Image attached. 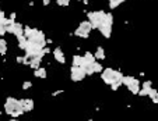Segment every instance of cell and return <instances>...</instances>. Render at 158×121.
Returning a JSON list of instances; mask_svg holds the SVG:
<instances>
[{
  "mask_svg": "<svg viewBox=\"0 0 158 121\" xmlns=\"http://www.w3.org/2000/svg\"><path fill=\"white\" fill-rule=\"evenodd\" d=\"M4 113L10 116L11 118H18L20 116H23L24 110H23V106L20 103V99L8 96L4 102Z\"/></svg>",
  "mask_w": 158,
  "mask_h": 121,
  "instance_id": "obj_1",
  "label": "cell"
},
{
  "mask_svg": "<svg viewBox=\"0 0 158 121\" xmlns=\"http://www.w3.org/2000/svg\"><path fill=\"white\" fill-rule=\"evenodd\" d=\"M24 36L27 38L29 42L38 45V46H41L42 49L46 46V36H45V33L37 28H31V27H28V25H25L24 27Z\"/></svg>",
  "mask_w": 158,
  "mask_h": 121,
  "instance_id": "obj_2",
  "label": "cell"
},
{
  "mask_svg": "<svg viewBox=\"0 0 158 121\" xmlns=\"http://www.w3.org/2000/svg\"><path fill=\"white\" fill-rule=\"evenodd\" d=\"M122 77H123V74L119 70H115L112 67H106V68L102 70V73H101L102 82L109 85V86L112 84H115V82H122Z\"/></svg>",
  "mask_w": 158,
  "mask_h": 121,
  "instance_id": "obj_3",
  "label": "cell"
},
{
  "mask_svg": "<svg viewBox=\"0 0 158 121\" xmlns=\"http://www.w3.org/2000/svg\"><path fill=\"white\" fill-rule=\"evenodd\" d=\"M122 85H125L127 91L130 93H133V95H137L140 88H141V82L136 77H132V75H123L122 77Z\"/></svg>",
  "mask_w": 158,
  "mask_h": 121,
  "instance_id": "obj_4",
  "label": "cell"
},
{
  "mask_svg": "<svg viewBox=\"0 0 158 121\" xmlns=\"http://www.w3.org/2000/svg\"><path fill=\"white\" fill-rule=\"evenodd\" d=\"M93 29H94L93 25H91V22H90L88 20L81 21L80 25H78L76 29H74L73 35H74V36H77V38H80V39H88L90 33H91V31H93Z\"/></svg>",
  "mask_w": 158,
  "mask_h": 121,
  "instance_id": "obj_5",
  "label": "cell"
},
{
  "mask_svg": "<svg viewBox=\"0 0 158 121\" xmlns=\"http://www.w3.org/2000/svg\"><path fill=\"white\" fill-rule=\"evenodd\" d=\"M106 16V11L104 10H95V11H88L87 13V17H88V21L91 22L94 29H97L99 25L104 22Z\"/></svg>",
  "mask_w": 158,
  "mask_h": 121,
  "instance_id": "obj_6",
  "label": "cell"
},
{
  "mask_svg": "<svg viewBox=\"0 0 158 121\" xmlns=\"http://www.w3.org/2000/svg\"><path fill=\"white\" fill-rule=\"evenodd\" d=\"M6 32L11 33V35H14L16 38H18V36H21V35H24V25L20 24V22L13 21L11 24H8L7 27H6Z\"/></svg>",
  "mask_w": 158,
  "mask_h": 121,
  "instance_id": "obj_7",
  "label": "cell"
},
{
  "mask_svg": "<svg viewBox=\"0 0 158 121\" xmlns=\"http://www.w3.org/2000/svg\"><path fill=\"white\" fill-rule=\"evenodd\" d=\"M85 77H87V74H85V71L81 67L71 65V68H70V79L73 82H81Z\"/></svg>",
  "mask_w": 158,
  "mask_h": 121,
  "instance_id": "obj_8",
  "label": "cell"
},
{
  "mask_svg": "<svg viewBox=\"0 0 158 121\" xmlns=\"http://www.w3.org/2000/svg\"><path fill=\"white\" fill-rule=\"evenodd\" d=\"M20 103L23 106V110H24V113H31L35 107V102L34 99L31 97H24V99H20Z\"/></svg>",
  "mask_w": 158,
  "mask_h": 121,
  "instance_id": "obj_9",
  "label": "cell"
},
{
  "mask_svg": "<svg viewBox=\"0 0 158 121\" xmlns=\"http://www.w3.org/2000/svg\"><path fill=\"white\" fill-rule=\"evenodd\" d=\"M52 54H53V59L59 63V64H65L66 63V57H65V53H63V50H62V48H55L52 50Z\"/></svg>",
  "mask_w": 158,
  "mask_h": 121,
  "instance_id": "obj_10",
  "label": "cell"
},
{
  "mask_svg": "<svg viewBox=\"0 0 158 121\" xmlns=\"http://www.w3.org/2000/svg\"><path fill=\"white\" fill-rule=\"evenodd\" d=\"M98 31H99V33H101L104 38H111V35H112V27L111 25H106V24H101L99 27H98Z\"/></svg>",
  "mask_w": 158,
  "mask_h": 121,
  "instance_id": "obj_11",
  "label": "cell"
},
{
  "mask_svg": "<svg viewBox=\"0 0 158 121\" xmlns=\"http://www.w3.org/2000/svg\"><path fill=\"white\" fill-rule=\"evenodd\" d=\"M94 57H95V60H99V61L105 60V57H106L105 49L102 48V46H98L97 50H95V53H94Z\"/></svg>",
  "mask_w": 158,
  "mask_h": 121,
  "instance_id": "obj_12",
  "label": "cell"
},
{
  "mask_svg": "<svg viewBox=\"0 0 158 121\" xmlns=\"http://www.w3.org/2000/svg\"><path fill=\"white\" fill-rule=\"evenodd\" d=\"M41 61H42V57H34V59H29L28 60V65L32 70H37L41 67Z\"/></svg>",
  "mask_w": 158,
  "mask_h": 121,
  "instance_id": "obj_13",
  "label": "cell"
},
{
  "mask_svg": "<svg viewBox=\"0 0 158 121\" xmlns=\"http://www.w3.org/2000/svg\"><path fill=\"white\" fill-rule=\"evenodd\" d=\"M34 77L41 78V79H45V78L48 77V73H46V68H42V67H39V68L34 70Z\"/></svg>",
  "mask_w": 158,
  "mask_h": 121,
  "instance_id": "obj_14",
  "label": "cell"
},
{
  "mask_svg": "<svg viewBox=\"0 0 158 121\" xmlns=\"http://www.w3.org/2000/svg\"><path fill=\"white\" fill-rule=\"evenodd\" d=\"M13 21L10 20V18H7L6 17V14H4V11L0 8V25H4V27H7L8 24H11Z\"/></svg>",
  "mask_w": 158,
  "mask_h": 121,
  "instance_id": "obj_15",
  "label": "cell"
},
{
  "mask_svg": "<svg viewBox=\"0 0 158 121\" xmlns=\"http://www.w3.org/2000/svg\"><path fill=\"white\" fill-rule=\"evenodd\" d=\"M17 42H18V48H20V50H25L27 43H28V39H27L24 35H21V36L17 38Z\"/></svg>",
  "mask_w": 158,
  "mask_h": 121,
  "instance_id": "obj_16",
  "label": "cell"
},
{
  "mask_svg": "<svg viewBox=\"0 0 158 121\" xmlns=\"http://www.w3.org/2000/svg\"><path fill=\"white\" fill-rule=\"evenodd\" d=\"M6 53H7V42L6 39L0 38V56H6Z\"/></svg>",
  "mask_w": 158,
  "mask_h": 121,
  "instance_id": "obj_17",
  "label": "cell"
},
{
  "mask_svg": "<svg viewBox=\"0 0 158 121\" xmlns=\"http://www.w3.org/2000/svg\"><path fill=\"white\" fill-rule=\"evenodd\" d=\"M148 97H150L153 103H158V91L154 88L150 89V92H148Z\"/></svg>",
  "mask_w": 158,
  "mask_h": 121,
  "instance_id": "obj_18",
  "label": "cell"
},
{
  "mask_svg": "<svg viewBox=\"0 0 158 121\" xmlns=\"http://www.w3.org/2000/svg\"><path fill=\"white\" fill-rule=\"evenodd\" d=\"M102 64L101 63H99V61H95V63H94L93 64V73L95 74V73H102Z\"/></svg>",
  "mask_w": 158,
  "mask_h": 121,
  "instance_id": "obj_19",
  "label": "cell"
},
{
  "mask_svg": "<svg viewBox=\"0 0 158 121\" xmlns=\"http://www.w3.org/2000/svg\"><path fill=\"white\" fill-rule=\"evenodd\" d=\"M83 56H84L85 59L90 61V63H95V61H97V60H95V57H94V54L91 52H88V50H87V52H85Z\"/></svg>",
  "mask_w": 158,
  "mask_h": 121,
  "instance_id": "obj_20",
  "label": "cell"
},
{
  "mask_svg": "<svg viewBox=\"0 0 158 121\" xmlns=\"http://www.w3.org/2000/svg\"><path fill=\"white\" fill-rule=\"evenodd\" d=\"M108 3H109L111 8H116V7H119V6L122 4V1H120V0H108Z\"/></svg>",
  "mask_w": 158,
  "mask_h": 121,
  "instance_id": "obj_21",
  "label": "cell"
},
{
  "mask_svg": "<svg viewBox=\"0 0 158 121\" xmlns=\"http://www.w3.org/2000/svg\"><path fill=\"white\" fill-rule=\"evenodd\" d=\"M17 63H20V64H28V59L27 57H23V56H17Z\"/></svg>",
  "mask_w": 158,
  "mask_h": 121,
  "instance_id": "obj_22",
  "label": "cell"
},
{
  "mask_svg": "<svg viewBox=\"0 0 158 121\" xmlns=\"http://www.w3.org/2000/svg\"><path fill=\"white\" fill-rule=\"evenodd\" d=\"M56 3L59 6H62V7H67L70 4V0H56Z\"/></svg>",
  "mask_w": 158,
  "mask_h": 121,
  "instance_id": "obj_23",
  "label": "cell"
},
{
  "mask_svg": "<svg viewBox=\"0 0 158 121\" xmlns=\"http://www.w3.org/2000/svg\"><path fill=\"white\" fill-rule=\"evenodd\" d=\"M31 86H32V82H31V81H25L24 84H23V89H24V91H27V89H29V88H31Z\"/></svg>",
  "mask_w": 158,
  "mask_h": 121,
  "instance_id": "obj_24",
  "label": "cell"
},
{
  "mask_svg": "<svg viewBox=\"0 0 158 121\" xmlns=\"http://www.w3.org/2000/svg\"><path fill=\"white\" fill-rule=\"evenodd\" d=\"M120 86H122V82H115V84L111 85V89H112V91H118Z\"/></svg>",
  "mask_w": 158,
  "mask_h": 121,
  "instance_id": "obj_25",
  "label": "cell"
},
{
  "mask_svg": "<svg viewBox=\"0 0 158 121\" xmlns=\"http://www.w3.org/2000/svg\"><path fill=\"white\" fill-rule=\"evenodd\" d=\"M141 88H153V82L151 81H144L141 84Z\"/></svg>",
  "mask_w": 158,
  "mask_h": 121,
  "instance_id": "obj_26",
  "label": "cell"
},
{
  "mask_svg": "<svg viewBox=\"0 0 158 121\" xmlns=\"http://www.w3.org/2000/svg\"><path fill=\"white\" fill-rule=\"evenodd\" d=\"M63 92H65L63 89H59V91H55V92L52 93V96H57V95H60V93H63Z\"/></svg>",
  "mask_w": 158,
  "mask_h": 121,
  "instance_id": "obj_27",
  "label": "cell"
},
{
  "mask_svg": "<svg viewBox=\"0 0 158 121\" xmlns=\"http://www.w3.org/2000/svg\"><path fill=\"white\" fill-rule=\"evenodd\" d=\"M42 4H44V6H49V4H50V0H42Z\"/></svg>",
  "mask_w": 158,
  "mask_h": 121,
  "instance_id": "obj_28",
  "label": "cell"
},
{
  "mask_svg": "<svg viewBox=\"0 0 158 121\" xmlns=\"http://www.w3.org/2000/svg\"><path fill=\"white\" fill-rule=\"evenodd\" d=\"M8 121H20V120H18V118H10Z\"/></svg>",
  "mask_w": 158,
  "mask_h": 121,
  "instance_id": "obj_29",
  "label": "cell"
},
{
  "mask_svg": "<svg viewBox=\"0 0 158 121\" xmlns=\"http://www.w3.org/2000/svg\"><path fill=\"white\" fill-rule=\"evenodd\" d=\"M83 3H84V4H88V0H83Z\"/></svg>",
  "mask_w": 158,
  "mask_h": 121,
  "instance_id": "obj_30",
  "label": "cell"
},
{
  "mask_svg": "<svg viewBox=\"0 0 158 121\" xmlns=\"http://www.w3.org/2000/svg\"><path fill=\"white\" fill-rule=\"evenodd\" d=\"M120 1H122V3H123V1H126V0H120Z\"/></svg>",
  "mask_w": 158,
  "mask_h": 121,
  "instance_id": "obj_31",
  "label": "cell"
}]
</instances>
